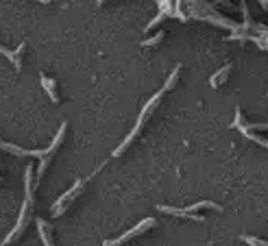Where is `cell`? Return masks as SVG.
Segmentation results:
<instances>
[{
	"mask_svg": "<svg viewBox=\"0 0 268 246\" xmlns=\"http://www.w3.org/2000/svg\"><path fill=\"white\" fill-rule=\"evenodd\" d=\"M66 131H68V122H61V127L57 131V135H55L53 144L48 148H42V150H27V148H20V146H16V144L5 142V140H0V150H7V153L18 155V157H37V159H46V157H53L55 150L59 148V144L64 142Z\"/></svg>",
	"mask_w": 268,
	"mask_h": 246,
	"instance_id": "6da1fadb",
	"label": "cell"
},
{
	"mask_svg": "<svg viewBox=\"0 0 268 246\" xmlns=\"http://www.w3.org/2000/svg\"><path fill=\"white\" fill-rule=\"evenodd\" d=\"M164 90H159L157 94H155V96L151 98V100H148V103L144 105V109H142L140 111V118H138V122H135V127H133V131H131V133L127 135V137H124V140H122V144H120V146H118L116 150H114V157H118V155H122L124 153V150H127L129 148V144L131 142H133L135 140V135H138L140 133V131H142V127H144V122H146V118L148 116H151V113H153V109H155V107H157L159 105V100H161V96H164Z\"/></svg>",
	"mask_w": 268,
	"mask_h": 246,
	"instance_id": "7a4b0ae2",
	"label": "cell"
},
{
	"mask_svg": "<svg viewBox=\"0 0 268 246\" xmlns=\"http://www.w3.org/2000/svg\"><path fill=\"white\" fill-rule=\"evenodd\" d=\"M231 127H233V129H238L240 133L246 137V140H251V142H255V144H259V146L268 148V140H264V137L259 135L261 131H268V124H246V122H244V118H242L240 107H235V120H233Z\"/></svg>",
	"mask_w": 268,
	"mask_h": 246,
	"instance_id": "3957f363",
	"label": "cell"
},
{
	"mask_svg": "<svg viewBox=\"0 0 268 246\" xmlns=\"http://www.w3.org/2000/svg\"><path fill=\"white\" fill-rule=\"evenodd\" d=\"M157 209L164 211V213H170V216L192 218V220H198V222H203V216H196V213H192V211H198V209H216V211H220L222 207L218 205V203H214V200H198V203L185 207V209H179V207H168V205H159Z\"/></svg>",
	"mask_w": 268,
	"mask_h": 246,
	"instance_id": "277c9868",
	"label": "cell"
},
{
	"mask_svg": "<svg viewBox=\"0 0 268 246\" xmlns=\"http://www.w3.org/2000/svg\"><path fill=\"white\" fill-rule=\"evenodd\" d=\"M85 181H87V179H79V181H77V183H74V185L70 187V190H68V192L64 194V196H59V200L53 205V216H55V218H57V216H61V213H64V211L68 209V207H70L72 198H74V196H79V194H81V190H83Z\"/></svg>",
	"mask_w": 268,
	"mask_h": 246,
	"instance_id": "5b68a950",
	"label": "cell"
},
{
	"mask_svg": "<svg viewBox=\"0 0 268 246\" xmlns=\"http://www.w3.org/2000/svg\"><path fill=\"white\" fill-rule=\"evenodd\" d=\"M153 224H155V218H144V220H140V222L135 224L131 231L122 233V235H120V237H116V239H109V242H105L103 246H120V244H124V242H127V239L135 237V235H140V233H144L146 229H151Z\"/></svg>",
	"mask_w": 268,
	"mask_h": 246,
	"instance_id": "8992f818",
	"label": "cell"
},
{
	"mask_svg": "<svg viewBox=\"0 0 268 246\" xmlns=\"http://www.w3.org/2000/svg\"><path fill=\"white\" fill-rule=\"evenodd\" d=\"M24 48H27V42H22L20 46H18L16 50H9V48H5V46H0V55H5L7 57V59L11 61V64H14V68L18 72L22 70V61H20V55L24 53Z\"/></svg>",
	"mask_w": 268,
	"mask_h": 246,
	"instance_id": "52a82bcc",
	"label": "cell"
},
{
	"mask_svg": "<svg viewBox=\"0 0 268 246\" xmlns=\"http://www.w3.org/2000/svg\"><path fill=\"white\" fill-rule=\"evenodd\" d=\"M40 81H42V87H44V90H46V94H48V98H51L53 103H59V96H57V92H55V87H57L55 79L46 77V74H40Z\"/></svg>",
	"mask_w": 268,
	"mask_h": 246,
	"instance_id": "ba28073f",
	"label": "cell"
},
{
	"mask_svg": "<svg viewBox=\"0 0 268 246\" xmlns=\"http://www.w3.org/2000/svg\"><path fill=\"white\" fill-rule=\"evenodd\" d=\"M229 72H231V64L222 66V68H220V70H218V72L214 74V77H211V79H209V85H211V87H220V85H222V83H225V81H227V77H229Z\"/></svg>",
	"mask_w": 268,
	"mask_h": 246,
	"instance_id": "9c48e42d",
	"label": "cell"
},
{
	"mask_svg": "<svg viewBox=\"0 0 268 246\" xmlns=\"http://www.w3.org/2000/svg\"><path fill=\"white\" fill-rule=\"evenodd\" d=\"M35 222H37V229H40V237H42L44 246H55V244H53V237H51V233H48V224L44 222L42 218H37Z\"/></svg>",
	"mask_w": 268,
	"mask_h": 246,
	"instance_id": "30bf717a",
	"label": "cell"
},
{
	"mask_svg": "<svg viewBox=\"0 0 268 246\" xmlns=\"http://www.w3.org/2000/svg\"><path fill=\"white\" fill-rule=\"evenodd\" d=\"M179 72H181V66H177V68H174V70L170 72V77H168V81L164 83V87H161V90H164V92L172 90V87H174V83H177V79H179Z\"/></svg>",
	"mask_w": 268,
	"mask_h": 246,
	"instance_id": "8fae6325",
	"label": "cell"
},
{
	"mask_svg": "<svg viewBox=\"0 0 268 246\" xmlns=\"http://www.w3.org/2000/svg\"><path fill=\"white\" fill-rule=\"evenodd\" d=\"M164 35H166L164 31H159V33L155 35V37H151V40H144V42H142V46H144V48H146V46H157V44H159L161 40H164Z\"/></svg>",
	"mask_w": 268,
	"mask_h": 246,
	"instance_id": "7c38bea8",
	"label": "cell"
},
{
	"mask_svg": "<svg viewBox=\"0 0 268 246\" xmlns=\"http://www.w3.org/2000/svg\"><path fill=\"white\" fill-rule=\"evenodd\" d=\"M246 244H251V246H268V242H264V239H257V237H251V235H244L242 237Z\"/></svg>",
	"mask_w": 268,
	"mask_h": 246,
	"instance_id": "4fadbf2b",
	"label": "cell"
}]
</instances>
